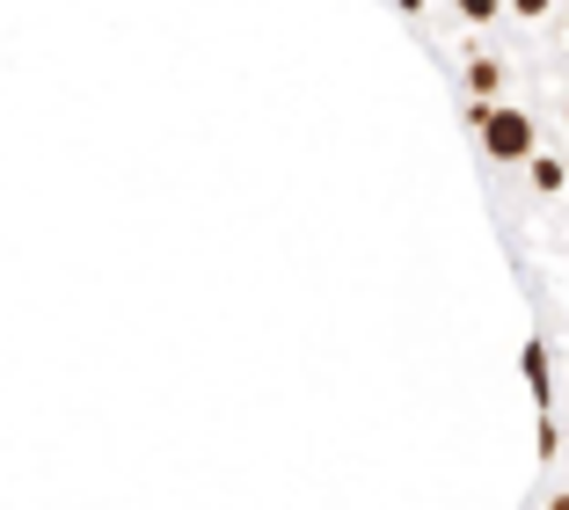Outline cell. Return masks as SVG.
Returning a JSON list of instances; mask_svg holds the SVG:
<instances>
[{
  "instance_id": "obj_8",
  "label": "cell",
  "mask_w": 569,
  "mask_h": 510,
  "mask_svg": "<svg viewBox=\"0 0 569 510\" xmlns=\"http://www.w3.org/2000/svg\"><path fill=\"white\" fill-rule=\"evenodd\" d=\"M562 117H569V102H562Z\"/></svg>"
},
{
  "instance_id": "obj_5",
  "label": "cell",
  "mask_w": 569,
  "mask_h": 510,
  "mask_svg": "<svg viewBox=\"0 0 569 510\" xmlns=\"http://www.w3.org/2000/svg\"><path fill=\"white\" fill-rule=\"evenodd\" d=\"M452 8H460V16H468V22H497L503 8H511V0H452Z\"/></svg>"
},
{
  "instance_id": "obj_4",
  "label": "cell",
  "mask_w": 569,
  "mask_h": 510,
  "mask_svg": "<svg viewBox=\"0 0 569 510\" xmlns=\"http://www.w3.org/2000/svg\"><path fill=\"white\" fill-rule=\"evenodd\" d=\"M468 88H475V96H497V88H503V67H497V59H475V67H468Z\"/></svg>"
},
{
  "instance_id": "obj_6",
  "label": "cell",
  "mask_w": 569,
  "mask_h": 510,
  "mask_svg": "<svg viewBox=\"0 0 569 510\" xmlns=\"http://www.w3.org/2000/svg\"><path fill=\"white\" fill-rule=\"evenodd\" d=\"M548 8H555V0H511V16H519V22H540Z\"/></svg>"
},
{
  "instance_id": "obj_2",
  "label": "cell",
  "mask_w": 569,
  "mask_h": 510,
  "mask_svg": "<svg viewBox=\"0 0 569 510\" xmlns=\"http://www.w3.org/2000/svg\"><path fill=\"white\" fill-rule=\"evenodd\" d=\"M526 387H533V401H548V394H555V379H548V350H540V343H526Z\"/></svg>"
},
{
  "instance_id": "obj_1",
  "label": "cell",
  "mask_w": 569,
  "mask_h": 510,
  "mask_svg": "<svg viewBox=\"0 0 569 510\" xmlns=\"http://www.w3.org/2000/svg\"><path fill=\"white\" fill-rule=\"evenodd\" d=\"M475 132H482L489 161H533V117L526 110H475Z\"/></svg>"
},
{
  "instance_id": "obj_7",
  "label": "cell",
  "mask_w": 569,
  "mask_h": 510,
  "mask_svg": "<svg viewBox=\"0 0 569 510\" xmlns=\"http://www.w3.org/2000/svg\"><path fill=\"white\" fill-rule=\"evenodd\" d=\"M548 510H569V496H555V503H548Z\"/></svg>"
},
{
  "instance_id": "obj_3",
  "label": "cell",
  "mask_w": 569,
  "mask_h": 510,
  "mask_svg": "<svg viewBox=\"0 0 569 510\" xmlns=\"http://www.w3.org/2000/svg\"><path fill=\"white\" fill-rule=\"evenodd\" d=\"M526 168H533V190H540V198H555V190H562V161H548V153H533V161H526Z\"/></svg>"
}]
</instances>
